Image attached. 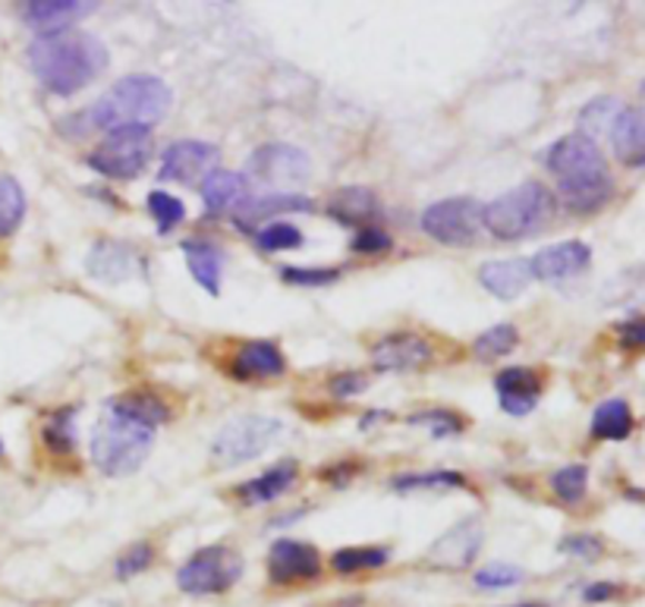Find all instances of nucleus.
<instances>
[{"mask_svg": "<svg viewBox=\"0 0 645 607\" xmlns=\"http://www.w3.org/2000/svg\"><path fill=\"white\" fill-rule=\"evenodd\" d=\"M542 161L557 180V192H560L564 205L576 215L602 211L611 202V196H614L611 167L598 142L586 139L583 132H570V136L557 139L545 151Z\"/></svg>", "mask_w": 645, "mask_h": 607, "instance_id": "f257e3e1", "label": "nucleus"}, {"mask_svg": "<svg viewBox=\"0 0 645 607\" xmlns=\"http://www.w3.org/2000/svg\"><path fill=\"white\" fill-rule=\"evenodd\" d=\"M29 67L51 94L70 98L108 70V48L92 32H60L29 44Z\"/></svg>", "mask_w": 645, "mask_h": 607, "instance_id": "f03ea898", "label": "nucleus"}, {"mask_svg": "<svg viewBox=\"0 0 645 607\" xmlns=\"http://www.w3.org/2000/svg\"><path fill=\"white\" fill-rule=\"evenodd\" d=\"M173 94L158 76H123L108 92L95 101L82 117H73L63 129H76L73 136H86L92 129L111 132L120 127H155L170 111Z\"/></svg>", "mask_w": 645, "mask_h": 607, "instance_id": "7ed1b4c3", "label": "nucleus"}, {"mask_svg": "<svg viewBox=\"0 0 645 607\" xmlns=\"http://www.w3.org/2000/svg\"><path fill=\"white\" fill-rule=\"evenodd\" d=\"M151 447H155V428L108 404V409L101 412V419L92 428L89 454H92L98 472H105L111 479H123L148 460Z\"/></svg>", "mask_w": 645, "mask_h": 607, "instance_id": "20e7f679", "label": "nucleus"}, {"mask_svg": "<svg viewBox=\"0 0 645 607\" xmlns=\"http://www.w3.org/2000/svg\"><path fill=\"white\" fill-rule=\"evenodd\" d=\"M554 215L552 189L538 180H526L510 192L498 196L492 205H482V227L498 240L514 242L538 233Z\"/></svg>", "mask_w": 645, "mask_h": 607, "instance_id": "39448f33", "label": "nucleus"}, {"mask_svg": "<svg viewBox=\"0 0 645 607\" xmlns=\"http://www.w3.org/2000/svg\"><path fill=\"white\" fill-rule=\"evenodd\" d=\"M284 435V422L275 416H240L230 419L211 441V460L221 469L261 457Z\"/></svg>", "mask_w": 645, "mask_h": 607, "instance_id": "423d86ee", "label": "nucleus"}, {"mask_svg": "<svg viewBox=\"0 0 645 607\" xmlns=\"http://www.w3.org/2000/svg\"><path fill=\"white\" fill-rule=\"evenodd\" d=\"M151 158V129L120 127L105 136V142L86 158V165L108 180H136Z\"/></svg>", "mask_w": 645, "mask_h": 607, "instance_id": "0eeeda50", "label": "nucleus"}, {"mask_svg": "<svg viewBox=\"0 0 645 607\" xmlns=\"http://www.w3.org/2000/svg\"><path fill=\"white\" fill-rule=\"evenodd\" d=\"M419 227L441 246H457V249L473 246L482 230V205L469 196L444 199L425 208Z\"/></svg>", "mask_w": 645, "mask_h": 607, "instance_id": "6e6552de", "label": "nucleus"}, {"mask_svg": "<svg viewBox=\"0 0 645 607\" xmlns=\"http://www.w3.org/2000/svg\"><path fill=\"white\" fill-rule=\"evenodd\" d=\"M240 576V554L224 548V545H211V548H202L186 560L177 573V586L186 595H218V591L230 589Z\"/></svg>", "mask_w": 645, "mask_h": 607, "instance_id": "1a4fd4ad", "label": "nucleus"}, {"mask_svg": "<svg viewBox=\"0 0 645 607\" xmlns=\"http://www.w3.org/2000/svg\"><path fill=\"white\" fill-rule=\"evenodd\" d=\"M246 183L261 186H296L306 183L312 177V161L302 148L287 146V142H271L252 151L246 161Z\"/></svg>", "mask_w": 645, "mask_h": 607, "instance_id": "9d476101", "label": "nucleus"}, {"mask_svg": "<svg viewBox=\"0 0 645 607\" xmlns=\"http://www.w3.org/2000/svg\"><path fill=\"white\" fill-rule=\"evenodd\" d=\"M215 167H218V146L199 142V139H183L165 151L158 180L183 186L202 183L208 173H215Z\"/></svg>", "mask_w": 645, "mask_h": 607, "instance_id": "9b49d317", "label": "nucleus"}, {"mask_svg": "<svg viewBox=\"0 0 645 607\" xmlns=\"http://www.w3.org/2000/svg\"><path fill=\"white\" fill-rule=\"evenodd\" d=\"M95 3L89 0H29L22 3V19L29 29H36L38 38L70 32L76 22L92 17Z\"/></svg>", "mask_w": 645, "mask_h": 607, "instance_id": "f8f14e48", "label": "nucleus"}, {"mask_svg": "<svg viewBox=\"0 0 645 607\" xmlns=\"http://www.w3.org/2000/svg\"><path fill=\"white\" fill-rule=\"evenodd\" d=\"M321 570V557L318 548L306 545V541H296V538H280L271 545L268 554V576L277 586H287V583H302V579H315Z\"/></svg>", "mask_w": 645, "mask_h": 607, "instance_id": "ddd939ff", "label": "nucleus"}, {"mask_svg": "<svg viewBox=\"0 0 645 607\" xmlns=\"http://www.w3.org/2000/svg\"><path fill=\"white\" fill-rule=\"evenodd\" d=\"M589 261L592 249L586 242L567 240L554 242L548 249H542L535 258H529V268H533V280L560 283V280H570V277L583 275L589 268Z\"/></svg>", "mask_w": 645, "mask_h": 607, "instance_id": "4468645a", "label": "nucleus"}, {"mask_svg": "<svg viewBox=\"0 0 645 607\" xmlns=\"http://www.w3.org/2000/svg\"><path fill=\"white\" fill-rule=\"evenodd\" d=\"M482 523L476 516H469V519H460L454 529H447V533L431 545V551L428 557L438 564V567H447V570H463V567H469L473 560H476V554L482 548Z\"/></svg>", "mask_w": 645, "mask_h": 607, "instance_id": "2eb2a0df", "label": "nucleus"}, {"mask_svg": "<svg viewBox=\"0 0 645 607\" xmlns=\"http://www.w3.org/2000/svg\"><path fill=\"white\" fill-rule=\"evenodd\" d=\"M431 344L419 337V334H387L381 344H375L371 350V366L378 371H409V368L428 366L431 362Z\"/></svg>", "mask_w": 645, "mask_h": 607, "instance_id": "dca6fc26", "label": "nucleus"}, {"mask_svg": "<svg viewBox=\"0 0 645 607\" xmlns=\"http://www.w3.org/2000/svg\"><path fill=\"white\" fill-rule=\"evenodd\" d=\"M86 271L101 283H123V280L142 271V261H139V252L129 242L98 240L89 258H86Z\"/></svg>", "mask_w": 645, "mask_h": 607, "instance_id": "f3484780", "label": "nucleus"}, {"mask_svg": "<svg viewBox=\"0 0 645 607\" xmlns=\"http://www.w3.org/2000/svg\"><path fill=\"white\" fill-rule=\"evenodd\" d=\"M495 387L500 394V409L510 412V416H529L535 406H538V397H542V375L533 371V368H504L498 378H495Z\"/></svg>", "mask_w": 645, "mask_h": 607, "instance_id": "a211bd4d", "label": "nucleus"}, {"mask_svg": "<svg viewBox=\"0 0 645 607\" xmlns=\"http://www.w3.org/2000/svg\"><path fill=\"white\" fill-rule=\"evenodd\" d=\"M237 223L240 227H256L277 218V215H309L312 211V199L299 196V192H268V196H256V199H242L237 208Z\"/></svg>", "mask_w": 645, "mask_h": 607, "instance_id": "6ab92c4d", "label": "nucleus"}, {"mask_svg": "<svg viewBox=\"0 0 645 607\" xmlns=\"http://www.w3.org/2000/svg\"><path fill=\"white\" fill-rule=\"evenodd\" d=\"M479 283L498 299H516L529 290L533 283V268L529 258H504V261H488L479 268Z\"/></svg>", "mask_w": 645, "mask_h": 607, "instance_id": "aec40b11", "label": "nucleus"}, {"mask_svg": "<svg viewBox=\"0 0 645 607\" xmlns=\"http://www.w3.org/2000/svg\"><path fill=\"white\" fill-rule=\"evenodd\" d=\"M284 371H287L284 352L268 340L242 344L240 352L234 356V378L240 381H271V378H280Z\"/></svg>", "mask_w": 645, "mask_h": 607, "instance_id": "412c9836", "label": "nucleus"}, {"mask_svg": "<svg viewBox=\"0 0 645 607\" xmlns=\"http://www.w3.org/2000/svg\"><path fill=\"white\" fill-rule=\"evenodd\" d=\"M614 155L629 167H643L645 161V120L639 108H621L608 129Z\"/></svg>", "mask_w": 645, "mask_h": 607, "instance_id": "4be33fe9", "label": "nucleus"}, {"mask_svg": "<svg viewBox=\"0 0 645 607\" xmlns=\"http://www.w3.org/2000/svg\"><path fill=\"white\" fill-rule=\"evenodd\" d=\"M186 268L192 277L202 283L205 293H221V275H224V249L211 240H186L183 242Z\"/></svg>", "mask_w": 645, "mask_h": 607, "instance_id": "5701e85b", "label": "nucleus"}, {"mask_svg": "<svg viewBox=\"0 0 645 607\" xmlns=\"http://www.w3.org/2000/svg\"><path fill=\"white\" fill-rule=\"evenodd\" d=\"M328 215L337 223H347V227H359L363 230L378 215V199L366 186H347V189L334 192V199L328 202Z\"/></svg>", "mask_w": 645, "mask_h": 607, "instance_id": "b1692460", "label": "nucleus"}, {"mask_svg": "<svg viewBox=\"0 0 645 607\" xmlns=\"http://www.w3.org/2000/svg\"><path fill=\"white\" fill-rule=\"evenodd\" d=\"M246 189H249V183L237 170H215V173H208L202 180V202L208 208V215L215 218V215H224V211L237 208L246 199Z\"/></svg>", "mask_w": 645, "mask_h": 607, "instance_id": "393cba45", "label": "nucleus"}, {"mask_svg": "<svg viewBox=\"0 0 645 607\" xmlns=\"http://www.w3.org/2000/svg\"><path fill=\"white\" fill-rule=\"evenodd\" d=\"M296 476H299V466L294 460H280L268 472L246 481L240 488V497L246 504H271V500H277V497L287 495L294 488Z\"/></svg>", "mask_w": 645, "mask_h": 607, "instance_id": "a878e982", "label": "nucleus"}, {"mask_svg": "<svg viewBox=\"0 0 645 607\" xmlns=\"http://www.w3.org/2000/svg\"><path fill=\"white\" fill-rule=\"evenodd\" d=\"M633 435V409L627 400L614 397L595 406L592 412V438L598 441H627Z\"/></svg>", "mask_w": 645, "mask_h": 607, "instance_id": "bb28decb", "label": "nucleus"}, {"mask_svg": "<svg viewBox=\"0 0 645 607\" xmlns=\"http://www.w3.org/2000/svg\"><path fill=\"white\" fill-rule=\"evenodd\" d=\"M113 409H120V412H127L132 419H139V422L151 425V428H158V425H165L170 419V406L161 400V397H155V394H148V390H132V394H123V397H117L111 400Z\"/></svg>", "mask_w": 645, "mask_h": 607, "instance_id": "cd10ccee", "label": "nucleus"}, {"mask_svg": "<svg viewBox=\"0 0 645 607\" xmlns=\"http://www.w3.org/2000/svg\"><path fill=\"white\" fill-rule=\"evenodd\" d=\"M26 218V192L17 177H0V240L13 237Z\"/></svg>", "mask_w": 645, "mask_h": 607, "instance_id": "c85d7f7f", "label": "nucleus"}, {"mask_svg": "<svg viewBox=\"0 0 645 607\" xmlns=\"http://www.w3.org/2000/svg\"><path fill=\"white\" fill-rule=\"evenodd\" d=\"M516 344H519V331L514 325H495V328L479 334V340L473 344V352H476L479 362H495L500 356L514 352Z\"/></svg>", "mask_w": 645, "mask_h": 607, "instance_id": "c756f323", "label": "nucleus"}, {"mask_svg": "<svg viewBox=\"0 0 645 607\" xmlns=\"http://www.w3.org/2000/svg\"><path fill=\"white\" fill-rule=\"evenodd\" d=\"M621 101L617 98H595V101H589L586 108H583V113H579V132L586 136V139H592L595 142V136L598 132H608L611 123H614V117L621 113Z\"/></svg>", "mask_w": 645, "mask_h": 607, "instance_id": "7c9ffc66", "label": "nucleus"}, {"mask_svg": "<svg viewBox=\"0 0 645 607\" xmlns=\"http://www.w3.org/2000/svg\"><path fill=\"white\" fill-rule=\"evenodd\" d=\"M586 488H589V469L583 462H570L552 476L554 497L564 504H579L586 497Z\"/></svg>", "mask_w": 645, "mask_h": 607, "instance_id": "2f4dec72", "label": "nucleus"}, {"mask_svg": "<svg viewBox=\"0 0 645 607\" xmlns=\"http://www.w3.org/2000/svg\"><path fill=\"white\" fill-rule=\"evenodd\" d=\"M387 564L385 548H344L331 557V567L344 576L363 570H378Z\"/></svg>", "mask_w": 645, "mask_h": 607, "instance_id": "473e14b6", "label": "nucleus"}, {"mask_svg": "<svg viewBox=\"0 0 645 607\" xmlns=\"http://www.w3.org/2000/svg\"><path fill=\"white\" fill-rule=\"evenodd\" d=\"M394 491H435V488H466V479L460 472H416V476H397L390 481Z\"/></svg>", "mask_w": 645, "mask_h": 607, "instance_id": "72a5a7b5", "label": "nucleus"}, {"mask_svg": "<svg viewBox=\"0 0 645 607\" xmlns=\"http://www.w3.org/2000/svg\"><path fill=\"white\" fill-rule=\"evenodd\" d=\"M148 215H151L155 223H158V233H165L167 237L177 223H183L186 208L177 196H170L165 189H155V192L148 196Z\"/></svg>", "mask_w": 645, "mask_h": 607, "instance_id": "f704fd0d", "label": "nucleus"}, {"mask_svg": "<svg viewBox=\"0 0 645 607\" xmlns=\"http://www.w3.org/2000/svg\"><path fill=\"white\" fill-rule=\"evenodd\" d=\"M76 409H60L44 425V444L54 450L57 457L70 454L76 444Z\"/></svg>", "mask_w": 645, "mask_h": 607, "instance_id": "c9c22d12", "label": "nucleus"}, {"mask_svg": "<svg viewBox=\"0 0 645 607\" xmlns=\"http://www.w3.org/2000/svg\"><path fill=\"white\" fill-rule=\"evenodd\" d=\"M256 242L258 249L265 252H284V249H299L302 246V230L294 227V223H268L256 230Z\"/></svg>", "mask_w": 645, "mask_h": 607, "instance_id": "e433bc0d", "label": "nucleus"}, {"mask_svg": "<svg viewBox=\"0 0 645 607\" xmlns=\"http://www.w3.org/2000/svg\"><path fill=\"white\" fill-rule=\"evenodd\" d=\"M409 425H423L428 428L435 438H450V435H460L466 422L463 416H457L454 409H428V412H416L409 416Z\"/></svg>", "mask_w": 645, "mask_h": 607, "instance_id": "4c0bfd02", "label": "nucleus"}, {"mask_svg": "<svg viewBox=\"0 0 645 607\" xmlns=\"http://www.w3.org/2000/svg\"><path fill=\"white\" fill-rule=\"evenodd\" d=\"M523 579V570L514 567V564H488V567H482L476 573V586L485 591H495V589H510Z\"/></svg>", "mask_w": 645, "mask_h": 607, "instance_id": "58836bf2", "label": "nucleus"}, {"mask_svg": "<svg viewBox=\"0 0 645 607\" xmlns=\"http://www.w3.org/2000/svg\"><path fill=\"white\" fill-rule=\"evenodd\" d=\"M280 277L294 287H328L340 280V268H284Z\"/></svg>", "mask_w": 645, "mask_h": 607, "instance_id": "ea45409f", "label": "nucleus"}, {"mask_svg": "<svg viewBox=\"0 0 645 607\" xmlns=\"http://www.w3.org/2000/svg\"><path fill=\"white\" fill-rule=\"evenodd\" d=\"M151 560H155L151 545H132L127 554H120V557H117L113 573H117V579H132L136 573L148 570V567H151Z\"/></svg>", "mask_w": 645, "mask_h": 607, "instance_id": "a19ab883", "label": "nucleus"}, {"mask_svg": "<svg viewBox=\"0 0 645 607\" xmlns=\"http://www.w3.org/2000/svg\"><path fill=\"white\" fill-rule=\"evenodd\" d=\"M394 246V240L387 237L381 227H363L353 240V252H363V256H381Z\"/></svg>", "mask_w": 645, "mask_h": 607, "instance_id": "79ce46f5", "label": "nucleus"}, {"mask_svg": "<svg viewBox=\"0 0 645 607\" xmlns=\"http://www.w3.org/2000/svg\"><path fill=\"white\" fill-rule=\"evenodd\" d=\"M560 551L573 554V557H579V560H595L598 554L605 551V545H602L595 535H570V538L560 541Z\"/></svg>", "mask_w": 645, "mask_h": 607, "instance_id": "37998d69", "label": "nucleus"}, {"mask_svg": "<svg viewBox=\"0 0 645 607\" xmlns=\"http://www.w3.org/2000/svg\"><path fill=\"white\" fill-rule=\"evenodd\" d=\"M331 394L334 397H344V400H350L356 394H363V390H369V378L366 375H359V371H347V375H337L331 378Z\"/></svg>", "mask_w": 645, "mask_h": 607, "instance_id": "c03bdc74", "label": "nucleus"}, {"mask_svg": "<svg viewBox=\"0 0 645 607\" xmlns=\"http://www.w3.org/2000/svg\"><path fill=\"white\" fill-rule=\"evenodd\" d=\"M617 334H621V347H624V350H639L645 344V325L639 318H636V321H627V325H621Z\"/></svg>", "mask_w": 645, "mask_h": 607, "instance_id": "a18cd8bd", "label": "nucleus"}, {"mask_svg": "<svg viewBox=\"0 0 645 607\" xmlns=\"http://www.w3.org/2000/svg\"><path fill=\"white\" fill-rule=\"evenodd\" d=\"M614 595H617V586H611V583H598V586H589V589L583 591L586 601H608Z\"/></svg>", "mask_w": 645, "mask_h": 607, "instance_id": "49530a36", "label": "nucleus"}, {"mask_svg": "<svg viewBox=\"0 0 645 607\" xmlns=\"http://www.w3.org/2000/svg\"><path fill=\"white\" fill-rule=\"evenodd\" d=\"M3 454H7V450H3V441H0V460H3Z\"/></svg>", "mask_w": 645, "mask_h": 607, "instance_id": "de8ad7c7", "label": "nucleus"}, {"mask_svg": "<svg viewBox=\"0 0 645 607\" xmlns=\"http://www.w3.org/2000/svg\"><path fill=\"white\" fill-rule=\"evenodd\" d=\"M516 607H538V605H516Z\"/></svg>", "mask_w": 645, "mask_h": 607, "instance_id": "09e8293b", "label": "nucleus"}]
</instances>
